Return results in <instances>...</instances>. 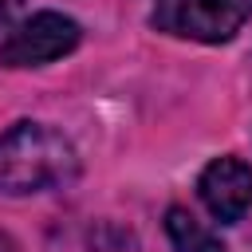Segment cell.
I'll list each match as a JSON object with an SVG mask.
<instances>
[{
    "label": "cell",
    "mask_w": 252,
    "mask_h": 252,
    "mask_svg": "<svg viewBox=\"0 0 252 252\" xmlns=\"http://www.w3.org/2000/svg\"><path fill=\"white\" fill-rule=\"evenodd\" d=\"M79 173L75 146L43 126V122H16L0 134V193H47L71 185Z\"/></svg>",
    "instance_id": "cell-1"
},
{
    "label": "cell",
    "mask_w": 252,
    "mask_h": 252,
    "mask_svg": "<svg viewBox=\"0 0 252 252\" xmlns=\"http://www.w3.org/2000/svg\"><path fill=\"white\" fill-rule=\"evenodd\" d=\"M244 16L248 0H158L154 28L197 43H228Z\"/></svg>",
    "instance_id": "cell-2"
},
{
    "label": "cell",
    "mask_w": 252,
    "mask_h": 252,
    "mask_svg": "<svg viewBox=\"0 0 252 252\" xmlns=\"http://www.w3.org/2000/svg\"><path fill=\"white\" fill-rule=\"evenodd\" d=\"M79 47V24L63 12H35L32 20L16 24L0 43L4 67H39L51 59H63Z\"/></svg>",
    "instance_id": "cell-3"
},
{
    "label": "cell",
    "mask_w": 252,
    "mask_h": 252,
    "mask_svg": "<svg viewBox=\"0 0 252 252\" xmlns=\"http://www.w3.org/2000/svg\"><path fill=\"white\" fill-rule=\"evenodd\" d=\"M197 193L205 201V209L220 220V224H236L248 209H252V165L224 154L217 161H209L197 177Z\"/></svg>",
    "instance_id": "cell-4"
},
{
    "label": "cell",
    "mask_w": 252,
    "mask_h": 252,
    "mask_svg": "<svg viewBox=\"0 0 252 252\" xmlns=\"http://www.w3.org/2000/svg\"><path fill=\"white\" fill-rule=\"evenodd\" d=\"M165 232H169L177 252H224V244L185 209H169L165 213Z\"/></svg>",
    "instance_id": "cell-5"
},
{
    "label": "cell",
    "mask_w": 252,
    "mask_h": 252,
    "mask_svg": "<svg viewBox=\"0 0 252 252\" xmlns=\"http://www.w3.org/2000/svg\"><path fill=\"white\" fill-rule=\"evenodd\" d=\"M20 12H24V0H0V28H8Z\"/></svg>",
    "instance_id": "cell-6"
}]
</instances>
